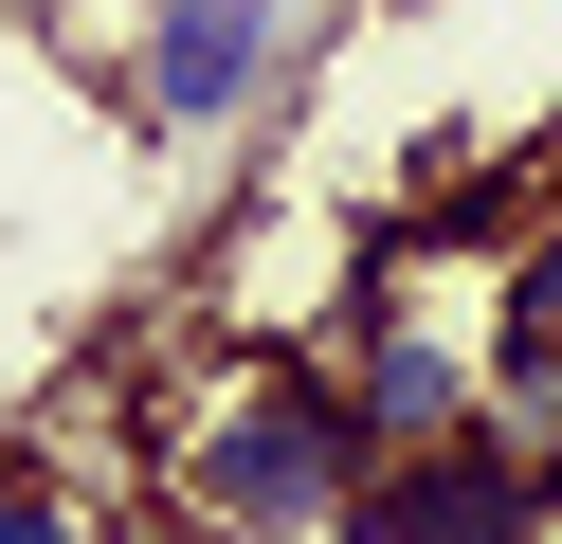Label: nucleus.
<instances>
[{
	"mask_svg": "<svg viewBox=\"0 0 562 544\" xmlns=\"http://www.w3.org/2000/svg\"><path fill=\"white\" fill-rule=\"evenodd\" d=\"M0 544H74V508H55V490H0Z\"/></svg>",
	"mask_w": 562,
	"mask_h": 544,
	"instance_id": "nucleus-6",
	"label": "nucleus"
},
{
	"mask_svg": "<svg viewBox=\"0 0 562 544\" xmlns=\"http://www.w3.org/2000/svg\"><path fill=\"white\" fill-rule=\"evenodd\" d=\"M272 73H291V0H164L146 55H127V109L164 145H200V127H255Z\"/></svg>",
	"mask_w": 562,
	"mask_h": 544,
	"instance_id": "nucleus-4",
	"label": "nucleus"
},
{
	"mask_svg": "<svg viewBox=\"0 0 562 544\" xmlns=\"http://www.w3.org/2000/svg\"><path fill=\"white\" fill-rule=\"evenodd\" d=\"M308 345H327V381H345V418H363V454L490 435V345H453V326H417V309H345V326H308Z\"/></svg>",
	"mask_w": 562,
	"mask_h": 544,
	"instance_id": "nucleus-3",
	"label": "nucleus"
},
{
	"mask_svg": "<svg viewBox=\"0 0 562 544\" xmlns=\"http://www.w3.org/2000/svg\"><path fill=\"white\" fill-rule=\"evenodd\" d=\"M345 544H562V471L544 435H436V454H381L363 508H345Z\"/></svg>",
	"mask_w": 562,
	"mask_h": 544,
	"instance_id": "nucleus-2",
	"label": "nucleus"
},
{
	"mask_svg": "<svg viewBox=\"0 0 562 544\" xmlns=\"http://www.w3.org/2000/svg\"><path fill=\"white\" fill-rule=\"evenodd\" d=\"M490 418L508 435L562 418V200L508 236V290H490Z\"/></svg>",
	"mask_w": 562,
	"mask_h": 544,
	"instance_id": "nucleus-5",
	"label": "nucleus"
},
{
	"mask_svg": "<svg viewBox=\"0 0 562 544\" xmlns=\"http://www.w3.org/2000/svg\"><path fill=\"white\" fill-rule=\"evenodd\" d=\"M363 418H345L327 345H236L218 381H200L182 454H164V490H182L200 544H345V508H363Z\"/></svg>",
	"mask_w": 562,
	"mask_h": 544,
	"instance_id": "nucleus-1",
	"label": "nucleus"
}]
</instances>
